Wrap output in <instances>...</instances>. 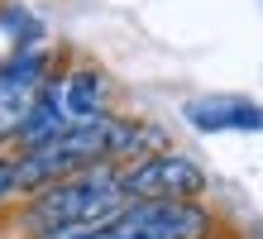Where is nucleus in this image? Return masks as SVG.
I'll return each mask as SVG.
<instances>
[{"label":"nucleus","mask_w":263,"mask_h":239,"mask_svg":"<svg viewBox=\"0 0 263 239\" xmlns=\"http://www.w3.org/2000/svg\"><path fill=\"white\" fill-rule=\"evenodd\" d=\"M115 220V215H110ZM39 239H105V225H77V230H53V234H39Z\"/></svg>","instance_id":"1a4fd4ad"},{"label":"nucleus","mask_w":263,"mask_h":239,"mask_svg":"<svg viewBox=\"0 0 263 239\" xmlns=\"http://www.w3.org/2000/svg\"><path fill=\"white\" fill-rule=\"evenodd\" d=\"M14 187H20V177H14V158H0V201H5Z\"/></svg>","instance_id":"9d476101"},{"label":"nucleus","mask_w":263,"mask_h":239,"mask_svg":"<svg viewBox=\"0 0 263 239\" xmlns=\"http://www.w3.org/2000/svg\"><path fill=\"white\" fill-rule=\"evenodd\" d=\"M125 211V187L115 168H86L72 177L53 182L43 196L29 206V225L39 234L53 230H77V225H105L110 215Z\"/></svg>","instance_id":"f03ea898"},{"label":"nucleus","mask_w":263,"mask_h":239,"mask_svg":"<svg viewBox=\"0 0 263 239\" xmlns=\"http://www.w3.org/2000/svg\"><path fill=\"white\" fill-rule=\"evenodd\" d=\"M206 211L192 201H139L105 220V239H201Z\"/></svg>","instance_id":"7ed1b4c3"},{"label":"nucleus","mask_w":263,"mask_h":239,"mask_svg":"<svg viewBox=\"0 0 263 239\" xmlns=\"http://www.w3.org/2000/svg\"><path fill=\"white\" fill-rule=\"evenodd\" d=\"M43 72H48V53H39V48H24L0 67V139L20 134V124L29 120L43 91Z\"/></svg>","instance_id":"39448f33"},{"label":"nucleus","mask_w":263,"mask_h":239,"mask_svg":"<svg viewBox=\"0 0 263 239\" xmlns=\"http://www.w3.org/2000/svg\"><path fill=\"white\" fill-rule=\"evenodd\" d=\"M63 130H67V115H63V105H58V86H43L34 110H29V120L20 124V139L29 149H43V143H53Z\"/></svg>","instance_id":"6e6552de"},{"label":"nucleus","mask_w":263,"mask_h":239,"mask_svg":"<svg viewBox=\"0 0 263 239\" xmlns=\"http://www.w3.org/2000/svg\"><path fill=\"white\" fill-rule=\"evenodd\" d=\"M101 101H105V82L96 72H72L63 86H58V105H63L67 124L77 120H96L101 115Z\"/></svg>","instance_id":"0eeeda50"},{"label":"nucleus","mask_w":263,"mask_h":239,"mask_svg":"<svg viewBox=\"0 0 263 239\" xmlns=\"http://www.w3.org/2000/svg\"><path fill=\"white\" fill-rule=\"evenodd\" d=\"M139 139H144V130H134V124H125V120H110V115L77 120V124H67L53 143L29 149L20 163H14V177H20V187H53V182L72 177V172L96 168L101 158L129 153Z\"/></svg>","instance_id":"f257e3e1"},{"label":"nucleus","mask_w":263,"mask_h":239,"mask_svg":"<svg viewBox=\"0 0 263 239\" xmlns=\"http://www.w3.org/2000/svg\"><path fill=\"white\" fill-rule=\"evenodd\" d=\"M120 187H125V196H139V201H187L206 187V177L182 153H153V158H139L129 172H120Z\"/></svg>","instance_id":"20e7f679"},{"label":"nucleus","mask_w":263,"mask_h":239,"mask_svg":"<svg viewBox=\"0 0 263 239\" xmlns=\"http://www.w3.org/2000/svg\"><path fill=\"white\" fill-rule=\"evenodd\" d=\"M192 130L201 134H225V130H263V105L239 101V96H196L182 105Z\"/></svg>","instance_id":"423d86ee"}]
</instances>
